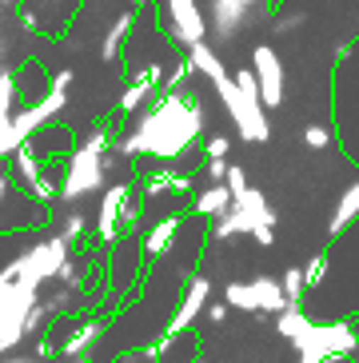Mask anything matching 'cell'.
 I'll use <instances>...</instances> for the list:
<instances>
[{
    "label": "cell",
    "mask_w": 359,
    "mask_h": 363,
    "mask_svg": "<svg viewBox=\"0 0 359 363\" xmlns=\"http://www.w3.org/2000/svg\"><path fill=\"white\" fill-rule=\"evenodd\" d=\"M255 65H260V96H264V104H280V60H275L272 48H260L255 52Z\"/></svg>",
    "instance_id": "cell-1"
},
{
    "label": "cell",
    "mask_w": 359,
    "mask_h": 363,
    "mask_svg": "<svg viewBox=\"0 0 359 363\" xmlns=\"http://www.w3.org/2000/svg\"><path fill=\"white\" fill-rule=\"evenodd\" d=\"M307 144L324 148V144H328V128H307Z\"/></svg>",
    "instance_id": "cell-2"
}]
</instances>
